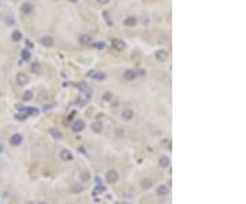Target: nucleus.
Wrapping results in <instances>:
<instances>
[{
    "mask_svg": "<svg viewBox=\"0 0 246 204\" xmlns=\"http://www.w3.org/2000/svg\"><path fill=\"white\" fill-rule=\"evenodd\" d=\"M21 56H22V59L23 60H29L31 58V54H30V51L29 50H23L22 51V54H21Z\"/></svg>",
    "mask_w": 246,
    "mask_h": 204,
    "instance_id": "b1692460",
    "label": "nucleus"
},
{
    "mask_svg": "<svg viewBox=\"0 0 246 204\" xmlns=\"http://www.w3.org/2000/svg\"><path fill=\"white\" fill-rule=\"evenodd\" d=\"M21 11H22V14H30L33 11V6L30 3H23L21 7Z\"/></svg>",
    "mask_w": 246,
    "mask_h": 204,
    "instance_id": "4468645a",
    "label": "nucleus"
},
{
    "mask_svg": "<svg viewBox=\"0 0 246 204\" xmlns=\"http://www.w3.org/2000/svg\"><path fill=\"white\" fill-rule=\"evenodd\" d=\"M110 0H98V3H101V4H107Z\"/></svg>",
    "mask_w": 246,
    "mask_h": 204,
    "instance_id": "2f4dec72",
    "label": "nucleus"
},
{
    "mask_svg": "<svg viewBox=\"0 0 246 204\" xmlns=\"http://www.w3.org/2000/svg\"><path fill=\"white\" fill-rule=\"evenodd\" d=\"M96 184H97V185H101V179L98 178V177L96 178Z\"/></svg>",
    "mask_w": 246,
    "mask_h": 204,
    "instance_id": "473e14b6",
    "label": "nucleus"
},
{
    "mask_svg": "<svg viewBox=\"0 0 246 204\" xmlns=\"http://www.w3.org/2000/svg\"><path fill=\"white\" fill-rule=\"evenodd\" d=\"M104 17H105V21L108 22V25H111V21H110V14L107 13V11H104Z\"/></svg>",
    "mask_w": 246,
    "mask_h": 204,
    "instance_id": "7c9ffc66",
    "label": "nucleus"
},
{
    "mask_svg": "<svg viewBox=\"0 0 246 204\" xmlns=\"http://www.w3.org/2000/svg\"><path fill=\"white\" fill-rule=\"evenodd\" d=\"M49 134L53 137L55 140H61L63 138V133H61L60 130H57L56 127H51L49 129Z\"/></svg>",
    "mask_w": 246,
    "mask_h": 204,
    "instance_id": "f8f14e48",
    "label": "nucleus"
},
{
    "mask_svg": "<svg viewBox=\"0 0 246 204\" xmlns=\"http://www.w3.org/2000/svg\"><path fill=\"white\" fill-rule=\"evenodd\" d=\"M168 193H170V189L167 188V185H159L156 188V195L160 196V197H164Z\"/></svg>",
    "mask_w": 246,
    "mask_h": 204,
    "instance_id": "423d86ee",
    "label": "nucleus"
},
{
    "mask_svg": "<svg viewBox=\"0 0 246 204\" xmlns=\"http://www.w3.org/2000/svg\"><path fill=\"white\" fill-rule=\"evenodd\" d=\"M85 103H86V100H84V99H78V100H77V104L80 105V107H84V105H85Z\"/></svg>",
    "mask_w": 246,
    "mask_h": 204,
    "instance_id": "c85d7f7f",
    "label": "nucleus"
},
{
    "mask_svg": "<svg viewBox=\"0 0 246 204\" xmlns=\"http://www.w3.org/2000/svg\"><path fill=\"white\" fill-rule=\"evenodd\" d=\"M80 43L84 44V45H89V44L92 43V37H90V36H88V34H81L80 36Z\"/></svg>",
    "mask_w": 246,
    "mask_h": 204,
    "instance_id": "2eb2a0df",
    "label": "nucleus"
},
{
    "mask_svg": "<svg viewBox=\"0 0 246 204\" xmlns=\"http://www.w3.org/2000/svg\"><path fill=\"white\" fill-rule=\"evenodd\" d=\"M71 129H73V132H75V133H78V132H82V130L85 129V122H84L82 119H78V121H75V122L73 123Z\"/></svg>",
    "mask_w": 246,
    "mask_h": 204,
    "instance_id": "20e7f679",
    "label": "nucleus"
},
{
    "mask_svg": "<svg viewBox=\"0 0 246 204\" xmlns=\"http://www.w3.org/2000/svg\"><path fill=\"white\" fill-rule=\"evenodd\" d=\"M80 181L81 182H89V181H90V174H89V171H81L80 173Z\"/></svg>",
    "mask_w": 246,
    "mask_h": 204,
    "instance_id": "dca6fc26",
    "label": "nucleus"
},
{
    "mask_svg": "<svg viewBox=\"0 0 246 204\" xmlns=\"http://www.w3.org/2000/svg\"><path fill=\"white\" fill-rule=\"evenodd\" d=\"M123 77H124V80H127V81H134L138 77V73L135 70H126Z\"/></svg>",
    "mask_w": 246,
    "mask_h": 204,
    "instance_id": "6e6552de",
    "label": "nucleus"
},
{
    "mask_svg": "<svg viewBox=\"0 0 246 204\" xmlns=\"http://www.w3.org/2000/svg\"><path fill=\"white\" fill-rule=\"evenodd\" d=\"M92 130L94 133H101L103 132V125H101V122H94L92 125Z\"/></svg>",
    "mask_w": 246,
    "mask_h": 204,
    "instance_id": "a211bd4d",
    "label": "nucleus"
},
{
    "mask_svg": "<svg viewBox=\"0 0 246 204\" xmlns=\"http://www.w3.org/2000/svg\"><path fill=\"white\" fill-rule=\"evenodd\" d=\"M77 87H78V89H81L82 92H89V88H88V85H86L85 82H80Z\"/></svg>",
    "mask_w": 246,
    "mask_h": 204,
    "instance_id": "393cba45",
    "label": "nucleus"
},
{
    "mask_svg": "<svg viewBox=\"0 0 246 204\" xmlns=\"http://www.w3.org/2000/svg\"><path fill=\"white\" fill-rule=\"evenodd\" d=\"M15 118H17V119H18V121H25V119H26V118H27V115H26V114H17V115H15Z\"/></svg>",
    "mask_w": 246,
    "mask_h": 204,
    "instance_id": "cd10ccee",
    "label": "nucleus"
},
{
    "mask_svg": "<svg viewBox=\"0 0 246 204\" xmlns=\"http://www.w3.org/2000/svg\"><path fill=\"white\" fill-rule=\"evenodd\" d=\"M159 164L161 167H164V168H166V167H168V166H170V158H168V156H163V158H160Z\"/></svg>",
    "mask_w": 246,
    "mask_h": 204,
    "instance_id": "6ab92c4d",
    "label": "nucleus"
},
{
    "mask_svg": "<svg viewBox=\"0 0 246 204\" xmlns=\"http://www.w3.org/2000/svg\"><path fill=\"white\" fill-rule=\"evenodd\" d=\"M112 97H114V95L111 92H105L104 95H103V99L105 100V101H111L112 100Z\"/></svg>",
    "mask_w": 246,
    "mask_h": 204,
    "instance_id": "bb28decb",
    "label": "nucleus"
},
{
    "mask_svg": "<svg viewBox=\"0 0 246 204\" xmlns=\"http://www.w3.org/2000/svg\"><path fill=\"white\" fill-rule=\"evenodd\" d=\"M85 191V186L81 185L80 182H75V184H73L71 185V192L73 193H81V192Z\"/></svg>",
    "mask_w": 246,
    "mask_h": 204,
    "instance_id": "ddd939ff",
    "label": "nucleus"
},
{
    "mask_svg": "<svg viewBox=\"0 0 246 204\" xmlns=\"http://www.w3.org/2000/svg\"><path fill=\"white\" fill-rule=\"evenodd\" d=\"M59 156H60V159L63 162H70L73 160V154L68 151V149H61L60 154H59Z\"/></svg>",
    "mask_w": 246,
    "mask_h": 204,
    "instance_id": "39448f33",
    "label": "nucleus"
},
{
    "mask_svg": "<svg viewBox=\"0 0 246 204\" xmlns=\"http://www.w3.org/2000/svg\"><path fill=\"white\" fill-rule=\"evenodd\" d=\"M40 43L43 44L44 47H47V48H49V47H52L53 45V38L49 37V36H44V37H41V40H40Z\"/></svg>",
    "mask_w": 246,
    "mask_h": 204,
    "instance_id": "9d476101",
    "label": "nucleus"
},
{
    "mask_svg": "<svg viewBox=\"0 0 246 204\" xmlns=\"http://www.w3.org/2000/svg\"><path fill=\"white\" fill-rule=\"evenodd\" d=\"M3 151H4V147H3V145L0 144V152H3Z\"/></svg>",
    "mask_w": 246,
    "mask_h": 204,
    "instance_id": "f704fd0d",
    "label": "nucleus"
},
{
    "mask_svg": "<svg viewBox=\"0 0 246 204\" xmlns=\"http://www.w3.org/2000/svg\"><path fill=\"white\" fill-rule=\"evenodd\" d=\"M15 80H17V84H18V85H26V84L29 82V77L25 74V73H18Z\"/></svg>",
    "mask_w": 246,
    "mask_h": 204,
    "instance_id": "0eeeda50",
    "label": "nucleus"
},
{
    "mask_svg": "<svg viewBox=\"0 0 246 204\" xmlns=\"http://www.w3.org/2000/svg\"><path fill=\"white\" fill-rule=\"evenodd\" d=\"M22 140H23V137H22V134H19V133H15V134H12L11 138H10V142H11V145H19L21 142H22Z\"/></svg>",
    "mask_w": 246,
    "mask_h": 204,
    "instance_id": "1a4fd4ad",
    "label": "nucleus"
},
{
    "mask_svg": "<svg viewBox=\"0 0 246 204\" xmlns=\"http://www.w3.org/2000/svg\"><path fill=\"white\" fill-rule=\"evenodd\" d=\"M38 204H47V203H44V201H43V203H38Z\"/></svg>",
    "mask_w": 246,
    "mask_h": 204,
    "instance_id": "e433bc0d",
    "label": "nucleus"
},
{
    "mask_svg": "<svg viewBox=\"0 0 246 204\" xmlns=\"http://www.w3.org/2000/svg\"><path fill=\"white\" fill-rule=\"evenodd\" d=\"M122 118L123 119H126V121L133 119V118H134V111H133L131 108H124L122 111Z\"/></svg>",
    "mask_w": 246,
    "mask_h": 204,
    "instance_id": "9b49d317",
    "label": "nucleus"
},
{
    "mask_svg": "<svg viewBox=\"0 0 246 204\" xmlns=\"http://www.w3.org/2000/svg\"><path fill=\"white\" fill-rule=\"evenodd\" d=\"M71 119H73V114H71V115H68V117H67V121H71Z\"/></svg>",
    "mask_w": 246,
    "mask_h": 204,
    "instance_id": "72a5a7b5",
    "label": "nucleus"
},
{
    "mask_svg": "<svg viewBox=\"0 0 246 204\" xmlns=\"http://www.w3.org/2000/svg\"><path fill=\"white\" fill-rule=\"evenodd\" d=\"M105 179H107L108 184H115L119 179V174H118L116 170H108L107 174H105Z\"/></svg>",
    "mask_w": 246,
    "mask_h": 204,
    "instance_id": "f257e3e1",
    "label": "nucleus"
},
{
    "mask_svg": "<svg viewBox=\"0 0 246 204\" xmlns=\"http://www.w3.org/2000/svg\"><path fill=\"white\" fill-rule=\"evenodd\" d=\"M103 192H105V188H104V186H103V185H97V189L93 192V195H94V196H96V195H101Z\"/></svg>",
    "mask_w": 246,
    "mask_h": 204,
    "instance_id": "a878e982",
    "label": "nucleus"
},
{
    "mask_svg": "<svg viewBox=\"0 0 246 204\" xmlns=\"http://www.w3.org/2000/svg\"><path fill=\"white\" fill-rule=\"evenodd\" d=\"M30 70L33 73H41V64L38 62H33L30 66Z\"/></svg>",
    "mask_w": 246,
    "mask_h": 204,
    "instance_id": "aec40b11",
    "label": "nucleus"
},
{
    "mask_svg": "<svg viewBox=\"0 0 246 204\" xmlns=\"http://www.w3.org/2000/svg\"><path fill=\"white\" fill-rule=\"evenodd\" d=\"M31 99H33V93H31L30 91H27V92H25L23 95H22V100H23V101H30Z\"/></svg>",
    "mask_w": 246,
    "mask_h": 204,
    "instance_id": "5701e85b",
    "label": "nucleus"
},
{
    "mask_svg": "<svg viewBox=\"0 0 246 204\" xmlns=\"http://www.w3.org/2000/svg\"><path fill=\"white\" fill-rule=\"evenodd\" d=\"M70 1H73V3H75V1H77V0H70Z\"/></svg>",
    "mask_w": 246,
    "mask_h": 204,
    "instance_id": "c9c22d12",
    "label": "nucleus"
},
{
    "mask_svg": "<svg viewBox=\"0 0 246 204\" xmlns=\"http://www.w3.org/2000/svg\"><path fill=\"white\" fill-rule=\"evenodd\" d=\"M154 58H156L159 62H166L167 58H168V52H167L166 50H159V51H156Z\"/></svg>",
    "mask_w": 246,
    "mask_h": 204,
    "instance_id": "7ed1b4c3",
    "label": "nucleus"
},
{
    "mask_svg": "<svg viewBox=\"0 0 246 204\" xmlns=\"http://www.w3.org/2000/svg\"><path fill=\"white\" fill-rule=\"evenodd\" d=\"M141 186H142V189L148 191V189H149V188L152 186V181H150V179H142Z\"/></svg>",
    "mask_w": 246,
    "mask_h": 204,
    "instance_id": "4be33fe9",
    "label": "nucleus"
},
{
    "mask_svg": "<svg viewBox=\"0 0 246 204\" xmlns=\"http://www.w3.org/2000/svg\"><path fill=\"white\" fill-rule=\"evenodd\" d=\"M112 48L115 51H123L126 48V43L120 38H114L112 40Z\"/></svg>",
    "mask_w": 246,
    "mask_h": 204,
    "instance_id": "f03ea898",
    "label": "nucleus"
},
{
    "mask_svg": "<svg viewBox=\"0 0 246 204\" xmlns=\"http://www.w3.org/2000/svg\"><path fill=\"white\" fill-rule=\"evenodd\" d=\"M94 47H96V48H98V50H104V48H105V44L104 43H97Z\"/></svg>",
    "mask_w": 246,
    "mask_h": 204,
    "instance_id": "c756f323",
    "label": "nucleus"
},
{
    "mask_svg": "<svg viewBox=\"0 0 246 204\" xmlns=\"http://www.w3.org/2000/svg\"><path fill=\"white\" fill-rule=\"evenodd\" d=\"M11 38H12V41L18 43V41L22 40V33H21L19 30H14L12 32V34H11Z\"/></svg>",
    "mask_w": 246,
    "mask_h": 204,
    "instance_id": "f3484780",
    "label": "nucleus"
},
{
    "mask_svg": "<svg viewBox=\"0 0 246 204\" xmlns=\"http://www.w3.org/2000/svg\"><path fill=\"white\" fill-rule=\"evenodd\" d=\"M137 23V18L135 17H129V18L124 19V25L126 26H134Z\"/></svg>",
    "mask_w": 246,
    "mask_h": 204,
    "instance_id": "412c9836",
    "label": "nucleus"
}]
</instances>
